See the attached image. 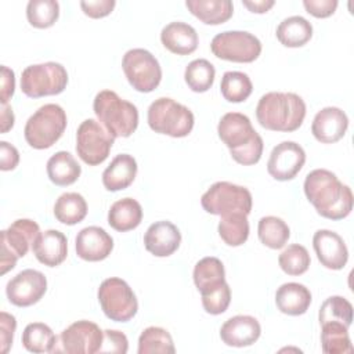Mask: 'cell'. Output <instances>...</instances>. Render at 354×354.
I'll list each match as a JSON object with an SVG mask.
<instances>
[{"mask_svg": "<svg viewBox=\"0 0 354 354\" xmlns=\"http://www.w3.org/2000/svg\"><path fill=\"white\" fill-rule=\"evenodd\" d=\"M303 6L315 18H328L337 8V0H304Z\"/></svg>", "mask_w": 354, "mask_h": 354, "instance_id": "cell-46", "label": "cell"}, {"mask_svg": "<svg viewBox=\"0 0 354 354\" xmlns=\"http://www.w3.org/2000/svg\"><path fill=\"white\" fill-rule=\"evenodd\" d=\"M123 72L131 84L140 93L153 91L162 80V68L158 59L145 48H131L122 59Z\"/></svg>", "mask_w": 354, "mask_h": 354, "instance_id": "cell-12", "label": "cell"}, {"mask_svg": "<svg viewBox=\"0 0 354 354\" xmlns=\"http://www.w3.org/2000/svg\"><path fill=\"white\" fill-rule=\"evenodd\" d=\"M311 259L308 250L299 243L289 245L278 257V264L288 275H301L310 267Z\"/></svg>", "mask_w": 354, "mask_h": 354, "instance_id": "cell-41", "label": "cell"}, {"mask_svg": "<svg viewBox=\"0 0 354 354\" xmlns=\"http://www.w3.org/2000/svg\"><path fill=\"white\" fill-rule=\"evenodd\" d=\"M256 118L261 127L272 131L292 133L306 118V102L295 93L270 91L257 102Z\"/></svg>", "mask_w": 354, "mask_h": 354, "instance_id": "cell-3", "label": "cell"}, {"mask_svg": "<svg viewBox=\"0 0 354 354\" xmlns=\"http://www.w3.org/2000/svg\"><path fill=\"white\" fill-rule=\"evenodd\" d=\"M138 354H173L176 351L171 335L160 326H148L138 337Z\"/></svg>", "mask_w": 354, "mask_h": 354, "instance_id": "cell-36", "label": "cell"}, {"mask_svg": "<svg viewBox=\"0 0 354 354\" xmlns=\"http://www.w3.org/2000/svg\"><path fill=\"white\" fill-rule=\"evenodd\" d=\"M261 333L259 321L252 315H235L220 328L221 340L231 347H248L257 342Z\"/></svg>", "mask_w": 354, "mask_h": 354, "instance_id": "cell-21", "label": "cell"}, {"mask_svg": "<svg viewBox=\"0 0 354 354\" xmlns=\"http://www.w3.org/2000/svg\"><path fill=\"white\" fill-rule=\"evenodd\" d=\"M19 163L18 149L7 141H0V169L3 171L14 170Z\"/></svg>", "mask_w": 354, "mask_h": 354, "instance_id": "cell-47", "label": "cell"}, {"mask_svg": "<svg viewBox=\"0 0 354 354\" xmlns=\"http://www.w3.org/2000/svg\"><path fill=\"white\" fill-rule=\"evenodd\" d=\"M137 162L129 153L116 155L102 173V184L108 191L127 188L137 176Z\"/></svg>", "mask_w": 354, "mask_h": 354, "instance_id": "cell-24", "label": "cell"}, {"mask_svg": "<svg viewBox=\"0 0 354 354\" xmlns=\"http://www.w3.org/2000/svg\"><path fill=\"white\" fill-rule=\"evenodd\" d=\"M318 319L319 324L340 322L350 328L353 322V306L343 296H330L321 304Z\"/></svg>", "mask_w": 354, "mask_h": 354, "instance_id": "cell-40", "label": "cell"}, {"mask_svg": "<svg viewBox=\"0 0 354 354\" xmlns=\"http://www.w3.org/2000/svg\"><path fill=\"white\" fill-rule=\"evenodd\" d=\"M217 133L228 147L232 159L243 166L256 165L263 155V138L253 129L250 119L239 112H228L221 116Z\"/></svg>", "mask_w": 354, "mask_h": 354, "instance_id": "cell-2", "label": "cell"}, {"mask_svg": "<svg viewBox=\"0 0 354 354\" xmlns=\"http://www.w3.org/2000/svg\"><path fill=\"white\" fill-rule=\"evenodd\" d=\"M93 109L100 123L113 138L130 137L138 126L137 106L112 90L100 91L94 98Z\"/></svg>", "mask_w": 354, "mask_h": 354, "instance_id": "cell-4", "label": "cell"}, {"mask_svg": "<svg viewBox=\"0 0 354 354\" xmlns=\"http://www.w3.org/2000/svg\"><path fill=\"white\" fill-rule=\"evenodd\" d=\"M15 91V75L14 71L8 66H1V90H0V102L8 104V100Z\"/></svg>", "mask_w": 354, "mask_h": 354, "instance_id": "cell-48", "label": "cell"}, {"mask_svg": "<svg viewBox=\"0 0 354 354\" xmlns=\"http://www.w3.org/2000/svg\"><path fill=\"white\" fill-rule=\"evenodd\" d=\"M113 141L115 138L100 122L86 119L76 131V152L86 165L97 166L108 158Z\"/></svg>", "mask_w": 354, "mask_h": 354, "instance_id": "cell-13", "label": "cell"}, {"mask_svg": "<svg viewBox=\"0 0 354 354\" xmlns=\"http://www.w3.org/2000/svg\"><path fill=\"white\" fill-rule=\"evenodd\" d=\"M14 122H15V116H14L12 108L8 104H1V122H0L1 127H0V131L7 133L8 130H11L12 126H14Z\"/></svg>", "mask_w": 354, "mask_h": 354, "instance_id": "cell-50", "label": "cell"}, {"mask_svg": "<svg viewBox=\"0 0 354 354\" xmlns=\"http://www.w3.org/2000/svg\"><path fill=\"white\" fill-rule=\"evenodd\" d=\"M68 84V72L58 62L26 66L21 73V90L26 97L40 98L61 94Z\"/></svg>", "mask_w": 354, "mask_h": 354, "instance_id": "cell-7", "label": "cell"}, {"mask_svg": "<svg viewBox=\"0 0 354 354\" xmlns=\"http://www.w3.org/2000/svg\"><path fill=\"white\" fill-rule=\"evenodd\" d=\"M313 248L319 263L329 270H342L347 264V246L335 231L318 230L313 236Z\"/></svg>", "mask_w": 354, "mask_h": 354, "instance_id": "cell-17", "label": "cell"}, {"mask_svg": "<svg viewBox=\"0 0 354 354\" xmlns=\"http://www.w3.org/2000/svg\"><path fill=\"white\" fill-rule=\"evenodd\" d=\"M47 290V279L43 272L26 268L7 282L6 295L11 304L29 307L37 303Z\"/></svg>", "mask_w": 354, "mask_h": 354, "instance_id": "cell-15", "label": "cell"}, {"mask_svg": "<svg viewBox=\"0 0 354 354\" xmlns=\"http://www.w3.org/2000/svg\"><path fill=\"white\" fill-rule=\"evenodd\" d=\"M304 194L318 214L329 220H342L353 210V192L335 173L315 169L306 176Z\"/></svg>", "mask_w": 354, "mask_h": 354, "instance_id": "cell-1", "label": "cell"}, {"mask_svg": "<svg viewBox=\"0 0 354 354\" xmlns=\"http://www.w3.org/2000/svg\"><path fill=\"white\" fill-rule=\"evenodd\" d=\"M59 17L57 0H30L26 6L28 22L37 29H46L55 24Z\"/></svg>", "mask_w": 354, "mask_h": 354, "instance_id": "cell-39", "label": "cell"}, {"mask_svg": "<svg viewBox=\"0 0 354 354\" xmlns=\"http://www.w3.org/2000/svg\"><path fill=\"white\" fill-rule=\"evenodd\" d=\"M76 254L86 261H101L113 249L112 236L101 227L90 225L80 230L75 239Z\"/></svg>", "mask_w": 354, "mask_h": 354, "instance_id": "cell-18", "label": "cell"}, {"mask_svg": "<svg viewBox=\"0 0 354 354\" xmlns=\"http://www.w3.org/2000/svg\"><path fill=\"white\" fill-rule=\"evenodd\" d=\"M162 44L173 54L188 55L198 48V33L196 30L181 21L167 24L160 32Z\"/></svg>", "mask_w": 354, "mask_h": 354, "instance_id": "cell-23", "label": "cell"}, {"mask_svg": "<svg viewBox=\"0 0 354 354\" xmlns=\"http://www.w3.org/2000/svg\"><path fill=\"white\" fill-rule=\"evenodd\" d=\"M218 235L228 246H241L249 236V221L243 213H230L221 216Z\"/></svg>", "mask_w": 354, "mask_h": 354, "instance_id": "cell-35", "label": "cell"}, {"mask_svg": "<svg viewBox=\"0 0 354 354\" xmlns=\"http://www.w3.org/2000/svg\"><path fill=\"white\" fill-rule=\"evenodd\" d=\"M216 69L212 62L205 58H198L191 61L184 72V79L187 86L195 93L207 91L214 83Z\"/></svg>", "mask_w": 354, "mask_h": 354, "instance_id": "cell-37", "label": "cell"}, {"mask_svg": "<svg viewBox=\"0 0 354 354\" xmlns=\"http://www.w3.org/2000/svg\"><path fill=\"white\" fill-rule=\"evenodd\" d=\"M87 214L86 199L77 192H65L54 203L55 218L66 225L80 223Z\"/></svg>", "mask_w": 354, "mask_h": 354, "instance_id": "cell-31", "label": "cell"}, {"mask_svg": "<svg viewBox=\"0 0 354 354\" xmlns=\"http://www.w3.org/2000/svg\"><path fill=\"white\" fill-rule=\"evenodd\" d=\"M257 235L263 245L270 249H281L290 236L288 224L275 216H266L259 220Z\"/></svg>", "mask_w": 354, "mask_h": 354, "instance_id": "cell-34", "label": "cell"}, {"mask_svg": "<svg viewBox=\"0 0 354 354\" xmlns=\"http://www.w3.org/2000/svg\"><path fill=\"white\" fill-rule=\"evenodd\" d=\"M40 234V227L30 218H18L7 230L0 232V274L4 275L12 270L19 257H24L36 238Z\"/></svg>", "mask_w": 354, "mask_h": 354, "instance_id": "cell-8", "label": "cell"}, {"mask_svg": "<svg viewBox=\"0 0 354 354\" xmlns=\"http://www.w3.org/2000/svg\"><path fill=\"white\" fill-rule=\"evenodd\" d=\"M230 301H231V289L227 282L218 289L202 296V306L205 311L212 315L223 314L228 308Z\"/></svg>", "mask_w": 354, "mask_h": 354, "instance_id": "cell-42", "label": "cell"}, {"mask_svg": "<svg viewBox=\"0 0 354 354\" xmlns=\"http://www.w3.org/2000/svg\"><path fill=\"white\" fill-rule=\"evenodd\" d=\"M141 220L142 207L133 198H123L116 201L108 212V224L119 232H126L137 228Z\"/></svg>", "mask_w": 354, "mask_h": 354, "instance_id": "cell-28", "label": "cell"}, {"mask_svg": "<svg viewBox=\"0 0 354 354\" xmlns=\"http://www.w3.org/2000/svg\"><path fill=\"white\" fill-rule=\"evenodd\" d=\"M201 205L207 213L216 216L230 213L248 216L252 210L253 199L248 188L228 181H217L202 195Z\"/></svg>", "mask_w": 354, "mask_h": 354, "instance_id": "cell-9", "label": "cell"}, {"mask_svg": "<svg viewBox=\"0 0 354 354\" xmlns=\"http://www.w3.org/2000/svg\"><path fill=\"white\" fill-rule=\"evenodd\" d=\"M147 120L155 133L174 138L187 137L195 123L194 113L185 105L169 97H160L149 105Z\"/></svg>", "mask_w": 354, "mask_h": 354, "instance_id": "cell-5", "label": "cell"}, {"mask_svg": "<svg viewBox=\"0 0 354 354\" xmlns=\"http://www.w3.org/2000/svg\"><path fill=\"white\" fill-rule=\"evenodd\" d=\"M348 127V118L337 106H326L318 111L311 123V133L322 144H333L342 140Z\"/></svg>", "mask_w": 354, "mask_h": 354, "instance_id": "cell-19", "label": "cell"}, {"mask_svg": "<svg viewBox=\"0 0 354 354\" xmlns=\"http://www.w3.org/2000/svg\"><path fill=\"white\" fill-rule=\"evenodd\" d=\"M66 123V113L62 106L44 104L26 120L25 140L35 149H47L61 138Z\"/></svg>", "mask_w": 354, "mask_h": 354, "instance_id": "cell-6", "label": "cell"}, {"mask_svg": "<svg viewBox=\"0 0 354 354\" xmlns=\"http://www.w3.org/2000/svg\"><path fill=\"white\" fill-rule=\"evenodd\" d=\"M104 330L91 321H76L59 335V347L55 351L68 354H95L102 344ZM55 344V346H57Z\"/></svg>", "mask_w": 354, "mask_h": 354, "instance_id": "cell-14", "label": "cell"}, {"mask_svg": "<svg viewBox=\"0 0 354 354\" xmlns=\"http://www.w3.org/2000/svg\"><path fill=\"white\" fill-rule=\"evenodd\" d=\"M127 350H129V340L123 332L113 330V329L104 330L102 344L98 353L126 354Z\"/></svg>", "mask_w": 354, "mask_h": 354, "instance_id": "cell-43", "label": "cell"}, {"mask_svg": "<svg viewBox=\"0 0 354 354\" xmlns=\"http://www.w3.org/2000/svg\"><path fill=\"white\" fill-rule=\"evenodd\" d=\"M185 6L194 17L206 25L224 24L234 12V6L230 0H187Z\"/></svg>", "mask_w": 354, "mask_h": 354, "instance_id": "cell-27", "label": "cell"}, {"mask_svg": "<svg viewBox=\"0 0 354 354\" xmlns=\"http://www.w3.org/2000/svg\"><path fill=\"white\" fill-rule=\"evenodd\" d=\"M46 169L50 181L58 187H66L73 184L82 173L80 165L76 162L73 155L66 151L55 152L47 160Z\"/></svg>", "mask_w": 354, "mask_h": 354, "instance_id": "cell-29", "label": "cell"}, {"mask_svg": "<svg viewBox=\"0 0 354 354\" xmlns=\"http://www.w3.org/2000/svg\"><path fill=\"white\" fill-rule=\"evenodd\" d=\"M275 33L281 44L296 48L310 41L313 36V25L304 17L292 15L279 22Z\"/></svg>", "mask_w": 354, "mask_h": 354, "instance_id": "cell-30", "label": "cell"}, {"mask_svg": "<svg viewBox=\"0 0 354 354\" xmlns=\"http://www.w3.org/2000/svg\"><path fill=\"white\" fill-rule=\"evenodd\" d=\"M242 4L252 12H256V14H264L267 12L271 7H274L275 1L274 0H254V1H248V0H243Z\"/></svg>", "mask_w": 354, "mask_h": 354, "instance_id": "cell-49", "label": "cell"}, {"mask_svg": "<svg viewBox=\"0 0 354 354\" xmlns=\"http://www.w3.org/2000/svg\"><path fill=\"white\" fill-rule=\"evenodd\" d=\"M17 328V321L12 314L6 311L0 313V351L7 354L12 346L14 332Z\"/></svg>", "mask_w": 354, "mask_h": 354, "instance_id": "cell-44", "label": "cell"}, {"mask_svg": "<svg viewBox=\"0 0 354 354\" xmlns=\"http://www.w3.org/2000/svg\"><path fill=\"white\" fill-rule=\"evenodd\" d=\"M210 50L220 59L249 64L259 58L261 41L245 30H225L213 37Z\"/></svg>", "mask_w": 354, "mask_h": 354, "instance_id": "cell-11", "label": "cell"}, {"mask_svg": "<svg viewBox=\"0 0 354 354\" xmlns=\"http://www.w3.org/2000/svg\"><path fill=\"white\" fill-rule=\"evenodd\" d=\"M22 344L30 353H54L57 336L48 325L43 322H32L28 324L22 332Z\"/></svg>", "mask_w": 354, "mask_h": 354, "instance_id": "cell-32", "label": "cell"}, {"mask_svg": "<svg viewBox=\"0 0 354 354\" xmlns=\"http://www.w3.org/2000/svg\"><path fill=\"white\" fill-rule=\"evenodd\" d=\"M194 283L201 296L207 295L225 283V270L220 259L209 256L201 259L194 267Z\"/></svg>", "mask_w": 354, "mask_h": 354, "instance_id": "cell-26", "label": "cell"}, {"mask_svg": "<svg viewBox=\"0 0 354 354\" xmlns=\"http://www.w3.org/2000/svg\"><path fill=\"white\" fill-rule=\"evenodd\" d=\"M32 250L41 264L47 267H57L64 263L68 256V241L61 231L47 230L39 234Z\"/></svg>", "mask_w": 354, "mask_h": 354, "instance_id": "cell-22", "label": "cell"}, {"mask_svg": "<svg viewBox=\"0 0 354 354\" xmlns=\"http://www.w3.org/2000/svg\"><path fill=\"white\" fill-rule=\"evenodd\" d=\"M181 243L180 230L167 220L151 224L144 235L145 249L156 257H167L173 254Z\"/></svg>", "mask_w": 354, "mask_h": 354, "instance_id": "cell-20", "label": "cell"}, {"mask_svg": "<svg viewBox=\"0 0 354 354\" xmlns=\"http://www.w3.org/2000/svg\"><path fill=\"white\" fill-rule=\"evenodd\" d=\"M306 162L304 149L295 141H282L272 148L268 162V174L278 181H288L297 176Z\"/></svg>", "mask_w": 354, "mask_h": 354, "instance_id": "cell-16", "label": "cell"}, {"mask_svg": "<svg viewBox=\"0 0 354 354\" xmlns=\"http://www.w3.org/2000/svg\"><path fill=\"white\" fill-rule=\"evenodd\" d=\"M321 346L325 354H350L354 350L348 328L340 322L321 324Z\"/></svg>", "mask_w": 354, "mask_h": 354, "instance_id": "cell-33", "label": "cell"}, {"mask_svg": "<svg viewBox=\"0 0 354 354\" xmlns=\"http://www.w3.org/2000/svg\"><path fill=\"white\" fill-rule=\"evenodd\" d=\"M275 304L286 315H301L311 304V292L303 283H283L275 292Z\"/></svg>", "mask_w": 354, "mask_h": 354, "instance_id": "cell-25", "label": "cell"}, {"mask_svg": "<svg viewBox=\"0 0 354 354\" xmlns=\"http://www.w3.org/2000/svg\"><path fill=\"white\" fill-rule=\"evenodd\" d=\"M115 0H88L80 1V7L83 12L90 18H104L112 12L115 8Z\"/></svg>", "mask_w": 354, "mask_h": 354, "instance_id": "cell-45", "label": "cell"}, {"mask_svg": "<svg viewBox=\"0 0 354 354\" xmlns=\"http://www.w3.org/2000/svg\"><path fill=\"white\" fill-rule=\"evenodd\" d=\"M220 90L228 102H243L252 94L253 84L246 73L228 71L221 77Z\"/></svg>", "mask_w": 354, "mask_h": 354, "instance_id": "cell-38", "label": "cell"}, {"mask_svg": "<svg viewBox=\"0 0 354 354\" xmlns=\"http://www.w3.org/2000/svg\"><path fill=\"white\" fill-rule=\"evenodd\" d=\"M97 296L104 314L115 322H127L138 311V301L134 292L120 278L112 277L104 279Z\"/></svg>", "mask_w": 354, "mask_h": 354, "instance_id": "cell-10", "label": "cell"}]
</instances>
